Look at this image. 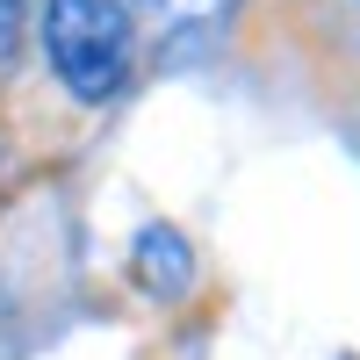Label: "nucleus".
<instances>
[{"instance_id":"f257e3e1","label":"nucleus","mask_w":360,"mask_h":360,"mask_svg":"<svg viewBox=\"0 0 360 360\" xmlns=\"http://www.w3.org/2000/svg\"><path fill=\"white\" fill-rule=\"evenodd\" d=\"M44 58L72 101H108L130 79L137 22L123 0H44Z\"/></svg>"},{"instance_id":"f03ea898","label":"nucleus","mask_w":360,"mask_h":360,"mask_svg":"<svg viewBox=\"0 0 360 360\" xmlns=\"http://www.w3.org/2000/svg\"><path fill=\"white\" fill-rule=\"evenodd\" d=\"M130 266H137L144 295H159V303H180L195 288V252H188V238L173 224H144L137 245H130Z\"/></svg>"},{"instance_id":"7ed1b4c3","label":"nucleus","mask_w":360,"mask_h":360,"mask_svg":"<svg viewBox=\"0 0 360 360\" xmlns=\"http://www.w3.org/2000/svg\"><path fill=\"white\" fill-rule=\"evenodd\" d=\"M166 37H217V29L245 8V0H137Z\"/></svg>"},{"instance_id":"20e7f679","label":"nucleus","mask_w":360,"mask_h":360,"mask_svg":"<svg viewBox=\"0 0 360 360\" xmlns=\"http://www.w3.org/2000/svg\"><path fill=\"white\" fill-rule=\"evenodd\" d=\"M15 44H22V0H0V65L15 58Z\"/></svg>"}]
</instances>
